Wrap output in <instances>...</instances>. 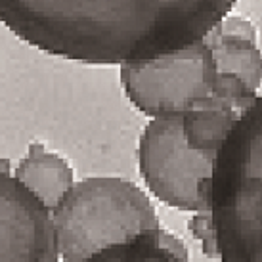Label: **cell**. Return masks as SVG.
Listing matches in <instances>:
<instances>
[{
    "label": "cell",
    "instance_id": "obj_1",
    "mask_svg": "<svg viewBox=\"0 0 262 262\" xmlns=\"http://www.w3.org/2000/svg\"><path fill=\"white\" fill-rule=\"evenodd\" d=\"M237 0H0V21L50 56L126 66L201 42Z\"/></svg>",
    "mask_w": 262,
    "mask_h": 262
},
{
    "label": "cell",
    "instance_id": "obj_10",
    "mask_svg": "<svg viewBox=\"0 0 262 262\" xmlns=\"http://www.w3.org/2000/svg\"><path fill=\"white\" fill-rule=\"evenodd\" d=\"M188 230L191 235L201 243V251L212 260H220L219 245H216V237H214V226H212L211 211L195 212L191 219L188 220Z\"/></svg>",
    "mask_w": 262,
    "mask_h": 262
},
{
    "label": "cell",
    "instance_id": "obj_6",
    "mask_svg": "<svg viewBox=\"0 0 262 262\" xmlns=\"http://www.w3.org/2000/svg\"><path fill=\"white\" fill-rule=\"evenodd\" d=\"M52 211L0 168V262H58Z\"/></svg>",
    "mask_w": 262,
    "mask_h": 262
},
{
    "label": "cell",
    "instance_id": "obj_4",
    "mask_svg": "<svg viewBox=\"0 0 262 262\" xmlns=\"http://www.w3.org/2000/svg\"><path fill=\"white\" fill-rule=\"evenodd\" d=\"M214 155L188 144L184 115L153 119L142 132L138 163L144 182L163 203L188 212L211 211Z\"/></svg>",
    "mask_w": 262,
    "mask_h": 262
},
{
    "label": "cell",
    "instance_id": "obj_9",
    "mask_svg": "<svg viewBox=\"0 0 262 262\" xmlns=\"http://www.w3.org/2000/svg\"><path fill=\"white\" fill-rule=\"evenodd\" d=\"M84 262H188V251L176 235L161 228L100 249Z\"/></svg>",
    "mask_w": 262,
    "mask_h": 262
},
{
    "label": "cell",
    "instance_id": "obj_8",
    "mask_svg": "<svg viewBox=\"0 0 262 262\" xmlns=\"http://www.w3.org/2000/svg\"><path fill=\"white\" fill-rule=\"evenodd\" d=\"M243 111L245 110L237 103L224 98L211 96L207 100H201L184 113V136L193 149L216 157V151L228 130Z\"/></svg>",
    "mask_w": 262,
    "mask_h": 262
},
{
    "label": "cell",
    "instance_id": "obj_3",
    "mask_svg": "<svg viewBox=\"0 0 262 262\" xmlns=\"http://www.w3.org/2000/svg\"><path fill=\"white\" fill-rule=\"evenodd\" d=\"M52 222L63 262H84L103 247L161 230L149 197L115 176L73 184L52 209Z\"/></svg>",
    "mask_w": 262,
    "mask_h": 262
},
{
    "label": "cell",
    "instance_id": "obj_7",
    "mask_svg": "<svg viewBox=\"0 0 262 262\" xmlns=\"http://www.w3.org/2000/svg\"><path fill=\"white\" fill-rule=\"evenodd\" d=\"M15 178L52 211L73 186V168L58 153L46 151L42 144H31L29 153L15 167Z\"/></svg>",
    "mask_w": 262,
    "mask_h": 262
},
{
    "label": "cell",
    "instance_id": "obj_2",
    "mask_svg": "<svg viewBox=\"0 0 262 262\" xmlns=\"http://www.w3.org/2000/svg\"><path fill=\"white\" fill-rule=\"evenodd\" d=\"M211 219L220 262H262V96L232 124L212 161Z\"/></svg>",
    "mask_w": 262,
    "mask_h": 262
},
{
    "label": "cell",
    "instance_id": "obj_5",
    "mask_svg": "<svg viewBox=\"0 0 262 262\" xmlns=\"http://www.w3.org/2000/svg\"><path fill=\"white\" fill-rule=\"evenodd\" d=\"M121 82L130 103L144 115H184L197 102L214 96L219 67L209 40L140 63L121 66Z\"/></svg>",
    "mask_w": 262,
    "mask_h": 262
}]
</instances>
